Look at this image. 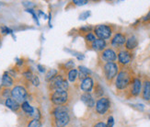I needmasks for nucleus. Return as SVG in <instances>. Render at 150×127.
<instances>
[{
  "label": "nucleus",
  "mask_w": 150,
  "mask_h": 127,
  "mask_svg": "<svg viewBox=\"0 0 150 127\" xmlns=\"http://www.w3.org/2000/svg\"><path fill=\"white\" fill-rule=\"evenodd\" d=\"M52 127H67L71 121L68 106H54L50 110Z\"/></svg>",
  "instance_id": "obj_1"
},
{
  "label": "nucleus",
  "mask_w": 150,
  "mask_h": 127,
  "mask_svg": "<svg viewBox=\"0 0 150 127\" xmlns=\"http://www.w3.org/2000/svg\"><path fill=\"white\" fill-rule=\"evenodd\" d=\"M50 101L54 106H69L70 97L68 90L57 89L50 92Z\"/></svg>",
  "instance_id": "obj_2"
},
{
  "label": "nucleus",
  "mask_w": 150,
  "mask_h": 127,
  "mask_svg": "<svg viewBox=\"0 0 150 127\" xmlns=\"http://www.w3.org/2000/svg\"><path fill=\"white\" fill-rule=\"evenodd\" d=\"M134 79V78L132 76L131 71L127 69H122L119 71L115 79V87L117 90H125L128 89Z\"/></svg>",
  "instance_id": "obj_3"
},
{
  "label": "nucleus",
  "mask_w": 150,
  "mask_h": 127,
  "mask_svg": "<svg viewBox=\"0 0 150 127\" xmlns=\"http://www.w3.org/2000/svg\"><path fill=\"white\" fill-rule=\"evenodd\" d=\"M69 82L67 81V77L64 74L59 73L56 77H54L53 79H51L48 82V89L50 92L54 91L57 89H64L68 90L69 89Z\"/></svg>",
  "instance_id": "obj_4"
},
{
  "label": "nucleus",
  "mask_w": 150,
  "mask_h": 127,
  "mask_svg": "<svg viewBox=\"0 0 150 127\" xmlns=\"http://www.w3.org/2000/svg\"><path fill=\"white\" fill-rule=\"evenodd\" d=\"M102 70H103V74H104V77H105L106 81L109 83H112L116 78L117 75H118V73H119L118 65L114 62L105 63L103 65Z\"/></svg>",
  "instance_id": "obj_5"
},
{
  "label": "nucleus",
  "mask_w": 150,
  "mask_h": 127,
  "mask_svg": "<svg viewBox=\"0 0 150 127\" xmlns=\"http://www.w3.org/2000/svg\"><path fill=\"white\" fill-rule=\"evenodd\" d=\"M11 98L14 99L19 104L27 101L28 99V90L22 85H16L11 89Z\"/></svg>",
  "instance_id": "obj_6"
},
{
  "label": "nucleus",
  "mask_w": 150,
  "mask_h": 127,
  "mask_svg": "<svg viewBox=\"0 0 150 127\" xmlns=\"http://www.w3.org/2000/svg\"><path fill=\"white\" fill-rule=\"evenodd\" d=\"M94 31V35L98 37V39L100 40H108L110 38L112 34V28L109 25H97L95 28L93 29Z\"/></svg>",
  "instance_id": "obj_7"
},
{
  "label": "nucleus",
  "mask_w": 150,
  "mask_h": 127,
  "mask_svg": "<svg viewBox=\"0 0 150 127\" xmlns=\"http://www.w3.org/2000/svg\"><path fill=\"white\" fill-rule=\"evenodd\" d=\"M110 108V101L109 98L101 97L95 103V111L98 114L104 115Z\"/></svg>",
  "instance_id": "obj_8"
},
{
  "label": "nucleus",
  "mask_w": 150,
  "mask_h": 127,
  "mask_svg": "<svg viewBox=\"0 0 150 127\" xmlns=\"http://www.w3.org/2000/svg\"><path fill=\"white\" fill-rule=\"evenodd\" d=\"M126 37L125 34H122L121 32H117L116 34L112 38V41H110V45L112 46L115 49H121L123 45L125 44L126 42Z\"/></svg>",
  "instance_id": "obj_9"
},
{
  "label": "nucleus",
  "mask_w": 150,
  "mask_h": 127,
  "mask_svg": "<svg viewBox=\"0 0 150 127\" xmlns=\"http://www.w3.org/2000/svg\"><path fill=\"white\" fill-rule=\"evenodd\" d=\"M129 94L131 97H137L142 90V81L140 78L134 77L132 84L129 87Z\"/></svg>",
  "instance_id": "obj_10"
},
{
  "label": "nucleus",
  "mask_w": 150,
  "mask_h": 127,
  "mask_svg": "<svg viewBox=\"0 0 150 127\" xmlns=\"http://www.w3.org/2000/svg\"><path fill=\"white\" fill-rule=\"evenodd\" d=\"M100 58L105 63L115 62L117 59V53L114 50L110 48H106L100 53Z\"/></svg>",
  "instance_id": "obj_11"
},
{
  "label": "nucleus",
  "mask_w": 150,
  "mask_h": 127,
  "mask_svg": "<svg viewBox=\"0 0 150 127\" xmlns=\"http://www.w3.org/2000/svg\"><path fill=\"white\" fill-rule=\"evenodd\" d=\"M117 58L119 60L120 65L125 66L128 64L131 63L133 55H132L131 52H129L127 50H120L118 53V55H117Z\"/></svg>",
  "instance_id": "obj_12"
},
{
  "label": "nucleus",
  "mask_w": 150,
  "mask_h": 127,
  "mask_svg": "<svg viewBox=\"0 0 150 127\" xmlns=\"http://www.w3.org/2000/svg\"><path fill=\"white\" fill-rule=\"evenodd\" d=\"M94 87V80L91 77H88L80 81L79 88L84 93H90Z\"/></svg>",
  "instance_id": "obj_13"
},
{
  "label": "nucleus",
  "mask_w": 150,
  "mask_h": 127,
  "mask_svg": "<svg viewBox=\"0 0 150 127\" xmlns=\"http://www.w3.org/2000/svg\"><path fill=\"white\" fill-rule=\"evenodd\" d=\"M5 105L6 108H8L9 110H11L12 111H15V112H18V111H21V104H19L18 101H16L14 99H12L11 97L10 98H8L6 99H5Z\"/></svg>",
  "instance_id": "obj_14"
},
{
  "label": "nucleus",
  "mask_w": 150,
  "mask_h": 127,
  "mask_svg": "<svg viewBox=\"0 0 150 127\" xmlns=\"http://www.w3.org/2000/svg\"><path fill=\"white\" fill-rule=\"evenodd\" d=\"M81 101L83 103L86 105L88 108H93L95 106V99L93 95H91V93H83L80 97Z\"/></svg>",
  "instance_id": "obj_15"
},
{
  "label": "nucleus",
  "mask_w": 150,
  "mask_h": 127,
  "mask_svg": "<svg viewBox=\"0 0 150 127\" xmlns=\"http://www.w3.org/2000/svg\"><path fill=\"white\" fill-rule=\"evenodd\" d=\"M142 99L144 101H150V79H146L143 82V88H142Z\"/></svg>",
  "instance_id": "obj_16"
},
{
  "label": "nucleus",
  "mask_w": 150,
  "mask_h": 127,
  "mask_svg": "<svg viewBox=\"0 0 150 127\" xmlns=\"http://www.w3.org/2000/svg\"><path fill=\"white\" fill-rule=\"evenodd\" d=\"M90 47L92 48L93 50L95 51H98V52H102L103 50L106 49V46H107V43L106 42L104 41V40H100V39H96L95 41L91 43Z\"/></svg>",
  "instance_id": "obj_17"
},
{
  "label": "nucleus",
  "mask_w": 150,
  "mask_h": 127,
  "mask_svg": "<svg viewBox=\"0 0 150 127\" xmlns=\"http://www.w3.org/2000/svg\"><path fill=\"white\" fill-rule=\"evenodd\" d=\"M125 49L129 52L133 51L134 49H135L137 47L138 45V41H137V38L135 36H130L126 39V42H125Z\"/></svg>",
  "instance_id": "obj_18"
},
{
  "label": "nucleus",
  "mask_w": 150,
  "mask_h": 127,
  "mask_svg": "<svg viewBox=\"0 0 150 127\" xmlns=\"http://www.w3.org/2000/svg\"><path fill=\"white\" fill-rule=\"evenodd\" d=\"M12 86H14V79L8 72H5L2 77V87L10 89Z\"/></svg>",
  "instance_id": "obj_19"
},
{
  "label": "nucleus",
  "mask_w": 150,
  "mask_h": 127,
  "mask_svg": "<svg viewBox=\"0 0 150 127\" xmlns=\"http://www.w3.org/2000/svg\"><path fill=\"white\" fill-rule=\"evenodd\" d=\"M77 73H78L77 78L79 79L80 81L85 78L90 77V75H91V71L88 68L85 67V66H82V65H79L77 67Z\"/></svg>",
  "instance_id": "obj_20"
},
{
  "label": "nucleus",
  "mask_w": 150,
  "mask_h": 127,
  "mask_svg": "<svg viewBox=\"0 0 150 127\" xmlns=\"http://www.w3.org/2000/svg\"><path fill=\"white\" fill-rule=\"evenodd\" d=\"M21 109L24 113H26V114H27L28 116H30V117H31V115L33 114L34 108L28 101H24L23 103H21Z\"/></svg>",
  "instance_id": "obj_21"
},
{
  "label": "nucleus",
  "mask_w": 150,
  "mask_h": 127,
  "mask_svg": "<svg viewBox=\"0 0 150 127\" xmlns=\"http://www.w3.org/2000/svg\"><path fill=\"white\" fill-rule=\"evenodd\" d=\"M67 81L70 82V83H75L76 81V79H77V75H78V73H77V69L76 68H73V69H70L69 71L67 72Z\"/></svg>",
  "instance_id": "obj_22"
},
{
  "label": "nucleus",
  "mask_w": 150,
  "mask_h": 127,
  "mask_svg": "<svg viewBox=\"0 0 150 127\" xmlns=\"http://www.w3.org/2000/svg\"><path fill=\"white\" fill-rule=\"evenodd\" d=\"M93 93H94V97L96 98H101L102 95H103V89H102V87L99 84V83H96L94 84V87H93Z\"/></svg>",
  "instance_id": "obj_23"
},
{
  "label": "nucleus",
  "mask_w": 150,
  "mask_h": 127,
  "mask_svg": "<svg viewBox=\"0 0 150 127\" xmlns=\"http://www.w3.org/2000/svg\"><path fill=\"white\" fill-rule=\"evenodd\" d=\"M58 74H59V72H58L57 69H49L47 72H46V75H45V80H46L47 82H49L51 79H53L54 77H56Z\"/></svg>",
  "instance_id": "obj_24"
},
{
  "label": "nucleus",
  "mask_w": 150,
  "mask_h": 127,
  "mask_svg": "<svg viewBox=\"0 0 150 127\" xmlns=\"http://www.w3.org/2000/svg\"><path fill=\"white\" fill-rule=\"evenodd\" d=\"M92 31H93V28L91 26H85V27H81V28L78 30V32H79V34L85 36Z\"/></svg>",
  "instance_id": "obj_25"
},
{
  "label": "nucleus",
  "mask_w": 150,
  "mask_h": 127,
  "mask_svg": "<svg viewBox=\"0 0 150 127\" xmlns=\"http://www.w3.org/2000/svg\"><path fill=\"white\" fill-rule=\"evenodd\" d=\"M42 122L36 119H30L27 123V127H42Z\"/></svg>",
  "instance_id": "obj_26"
},
{
  "label": "nucleus",
  "mask_w": 150,
  "mask_h": 127,
  "mask_svg": "<svg viewBox=\"0 0 150 127\" xmlns=\"http://www.w3.org/2000/svg\"><path fill=\"white\" fill-rule=\"evenodd\" d=\"M84 38H85V42H86L88 45H90L91 43H92L95 40H96V36L94 35V33L93 32H89V33H88L87 35H85L84 36Z\"/></svg>",
  "instance_id": "obj_27"
},
{
  "label": "nucleus",
  "mask_w": 150,
  "mask_h": 127,
  "mask_svg": "<svg viewBox=\"0 0 150 127\" xmlns=\"http://www.w3.org/2000/svg\"><path fill=\"white\" fill-rule=\"evenodd\" d=\"M86 4H88L87 0H74L72 2H69L70 6H80L86 5Z\"/></svg>",
  "instance_id": "obj_28"
},
{
  "label": "nucleus",
  "mask_w": 150,
  "mask_h": 127,
  "mask_svg": "<svg viewBox=\"0 0 150 127\" xmlns=\"http://www.w3.org/2000/svg\"><path fill=\"white\" fill-rule=\"evenodd\" d=\"M90 15H91L90 11H88V10L84 11V12H82L81 14L79 15V19H81V21H84V19H87Z\"/></svg>",
  "instance_id": "obj_29"
},
{
  "label": "nucleus",
  "mask_w": 150,
  "mask_h": 127,
  "mask_svg": "<svg viewBox=\"0 0 150 127\" xmlns=\"http://www.w3.org/2000/svg\"><path fill=\"white\" fill-rule=\"evenodd\" d=\"M30 82H31V84L33 85L34 87H38L39 85H40V79H39L38 76L34 75L33 77H32V78H31V80H30Z\"/></svg>",
  "instance_id": "obj_30"
},
{
  "label": "nucleus",
  "mask_w": 150,
  "mask_h": 127,
  "mask_svg": "<svg viewBox=\"0 0 150 127\" xmlns=\"http://www.w3.org/2000/svg\"><path fill=\"white\" fill-rule=\"evenodd\" d=\"M0 33L3 35H6V34H8V33H12V31L10 29H8V27L3 26V27H1V32Z\"/></svg>",
  "instance_id": "obj_31"
},
{
  "label": "nucleus",
  "mask_w": 150,
  "mask_h": 127,
  "mask_svg": "<svg viewBox=\"0 0 150 127\" xmlns=\"http://www.w3.org/2000/svg\"><path fill=\"white\" fill-rule=\"evenodd\" d=\"M114 125V119L112 116H110L108 118V121H107V123H106V126L107 127H113Z\"/></svg>",
  "instance_id": "obj_32"
},
{
  "label": "nucleus",
  "mask_w": 150,
  "mask_h": 127,
  "mask_svg": "<svg viewBox=\"0 0 150 127\" xmlns=\"http://www.w3.org/2000/svg\"><path fill=\"white\" fill-rule=\"evenodd\" d=\"M26 11L27 12H30V14H32V16H33V19L36 21V23H37V25H39V21H38V18H37V16H36V14H35V12H34V10L33 9H26Z\"/></svg>",
  "instance_id": "obj_33"
},
{
  "label": "nucleus",
  "mask_w": 150,
  "mask_h": 127,
  "mask_svg": "<svg viewBox=\"0 0 150 127\" xmlns=\"http://www.w3.org/2000/svg\"><path fill=\"white\" fill-rule=\"evenodd\" d=\"M93 127H107V126H106V123L104 122H98L93 125Z\"/></svg>",
  "instance_id": "obj_34"
},
{
  "label": "nucleus",
  "mask_w": 150,
  "mask_h": 127,
  "mask_svg": "<svg viewBox=\"0 0 150 127\" xmlns=\"http://www.w3.org/2000/svg\"><path fill=\"white\" fill-rule=\"evenodd\" d=\"M38 68H39V71L42 72V73H44V72H45L44 66H42V65H38Z\"/></svg>",
  "instance_id": "obj_35"
},
{
  "label": "nucleus",
  "mask_w": 150,
  "mask_h": 127,
  "mask_svg": "<svg viewBox=\"0 0 150 127\" xmlns=\"http://www.w3.org/2000/svg\"><path fill=\"white\" fill-rule=\"evenodd\" d=\"M149 19H150V11H149L148 14H147L144 18H143V21H149Z\"/></svg>",
  "instance_id": "obj_36"
},
{
  "label": "nucleus",
  "mask_w": 150,
  "mask_h": 127,
  "mask_svg": "<svg viewBox=\"0 0 150 127\" xmlns=\"http://www.w3.org/2000/svg\"><path fill=\"white\" fill-rule=\"evenodd\" d=\"M82 127H88V126H82Z\"/></svg>",
  "instance_id": "obj_37"
}]
</instances>
